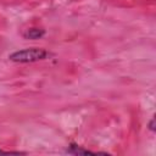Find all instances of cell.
I'll return each instance as SVG.
<instances>
[{"instance_id":"6da1fadb","label":"cell","mask_w":156,"mask_h":156,"mask_svg":"<svg viewBox=\"0 0 156 156\" xmlns=\"http://www.w3.org/2000/svg\"><path fill=\"white\" fill-rule=\"evenodd\" d=\"M50 54L40 48H28L23 50H18L9 55V58L13 62H20V63H28V62H37L45 60Z\"/></svg>"},{"instance_id":"7a4b0ae2","label":"cell","mask_w":156,"mask_h":156,"mask_svg":"<svg viewBox=\"0 0 156 156\" xmlns=\"http://www.w3.org/2000/svg\"><path fill=\"white\" fill-rule=\"evenodd\" d=\"M45 30L40 29V28H29L23 33V37L26 39H39L41 37H44Z\"/></svg>"},{"instance_id":"3957f363","label":"cell","mask_w":156,"mask_h":156,"mask_svg":"<svg viewBox=\"0 0 156 156\" xmlns=\"http://www.w3.org/2000/svg\"><path fill=\"white\" fill-rule=\"evenodd\" d=\"M68 154H74V155H82V154H95L93 151H89L87 149H83L82 146H78L76 144H71V146L67 149Z\"/></svg>"},{"instance_id":"277c9868","label":"cell","mask_w":156,"mask_h":156,"mask_svg":"<svg viewBox=\"0 0 156 156\" xmlns=\"http://www.w3.org/2000/svg\"><path fill=\"white\" fill-rule=\"evenodd\" d=\"M154 123H155V118H152V119L150 121V123H149V129H150L151 132H154V129H155V128H154Z\"/></svg>"},{"instance_id":"5b68a950","label":"cell","mask_w":156,"mask_h":156,"mask_svg":"<svg viewBox=\"0 0 156 156\" xmlns=\"http://www.w3.org/2000/svg\"><path fill=\"white\" fill-rule=\"evenodd\" d=\"M9 152H11V151H4V150L0 149V154H9Z\"/></svg>"}]
</instances>
